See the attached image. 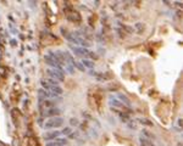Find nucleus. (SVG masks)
I'll return each instance as SVG.
<instances>
[{
  "label": "nucleus",
  "instance_id": "f257e3e1",
  "mask_svg": "<svg viewBox=\"0 0 183 146\" xmlns=\"http://www.w3.org/2000/svg\"><path fill=\"white\" fill-rule=\"evenodd\" d=\"M70 46V49L72 50V53L75 55H77V56H81V57H83V59H96V56L95 53H93V51H89L88 49H85V48H81V46H76V45H72V44H68Z\"/></svg>",
  "mask_w": 183,
  "mask_h": 146
},
{
  "label": "nucleus",
  "instance_id": "f03ea898",
  "mask_svg": "<svg viewBox=\"0 0 183 146\" xmlns=\"http://www.w3.org/2000/svg\"><path fill=\"white\" fill-rule=\"evenodd\" d=\"M65 119L62 117H53V118H48L47 121L43 123V128L47 130H55L59 129L60 127L64 126Z\"/></svg>",
  "mask_w": 183,
  "mask_h": 146
},
{
  "label": "nucleus",
  "instance_id": "7ed1b4c3",
  "mask_svg": "<svg viewBox=\"0 0 183 146\" xmlns=\"http://www.w3.org/2000/svg\"><path fill=\"white\" fill-rule=\"evenodd\" d=\"M40 85H42V89L47 90V91H50L52 94H54L55 96H60L61 94L64 93L62 88H61L60 85H50V84H48V83L45 82L44 79L40 80Z\"/></svg>",
  "mask_w": 183,
  "mask_h": 146
},
{
  "label": "nucleus",
  "instance_id": "20e7f679",
  "mask_svg": "<svg viewBox=\"0 0 183 146\" xmlns=\"http://www.w3.org/2000/svg\"><path fill=\"white\" fill-rule=\"evenodd\" d=\"M47 74L49 78H53V79L58 80V82H62L65 80V72L55 70V68H48L47 70Z\"/></svg>",
  "mask_w": 183,
  "mask_h": 146
},
{
  "label": "nucleus",
  "instance_id": "39448f33",
  "mask_svg": "<svg viewBox=\"0 0 183 146\" xmlns=\"http://www.w3.org/2000/svg\"><path fill=\"white\" fill-rule=\"evenodd\" d=\"M62 113V110L59 107H53V108H48L44 110L42 112V116L44 118H53V117H60V114Z\"/></svg>",
  "mask_w": 183,
  "mask_h": 146
},
{
  "label": "nucleus",
  "instance_id": "423d86ee",
  "mask_svg": "<svg viewBox=\"0 0 183 146\" xmlns=\"http://www.w3.org/2000/svg\"><path fill=\"white\" fill-rule=\"evenodd\" d=\"M58 138H61V130H47L44 134H43V139L45 141H53V140L58 139Z\"/></svg>",
  "mask_w": 183,
  "mask_h": 146
},
{
  "label": "nucleus",
  "instance_id": "0eeeda50",
  "mask_svg": "<svg viewBox=\"0 0 183 146\" xmlns=\"http://www.w3.org/2000/svg\"><path fill=\"white\" fill-rule=\"evenodd\" d=\"M68 145V140L66 138H58L53 140V141H48L45 144V146H67Z\"/></svg>",
  "mask_w": 183,
  "mask_h": 146
},
{
  "label": "nucleus",
  "instance_id": "6e6552de",
  "mask_svg": "<svg viewBox=\"0 0 183 146\" xmlns=\"http://www.w3.org/2000/svg\"><path fill=\"white\" fill-rule=\"evenodd\" d=\"M66 18H67L70 22H73V23H81V21H82V18H81V15L77 14V12L68 14L67 16H66Z\"/></svg>",
  "mask_w": 183,
  "mask_h": 146
},
{
  "label": "nucleus",
  "instance_id": "1a4fd4ad",
  "mask_svg": "<svg viewBox=\"0 0 183 146\" xmlns=\"http://www.w3.org/2000/svg\"><path fill=\"white\" fill-rule=\"evenodd\" d=\"M116 97H117L119 100H120L122 103H123L125 106H127V107H129V108H131V100H129V99L125 95V94H122V93H117V95H116Z\"/></svg>",
  "mask_w": 183,
  "mask_h": 146
},
{
  "label": "nucleus",
  "instance_id": "9d476101",
  "mask_svg": "<svg viewBox=\"0 0 183 146\" xmlns=\"http://www.w3.org/2000/svg\"><path fill=\"white\" fill-rule=\"evenodd\" d=\"M81 64L83 65L84 68H89V70H93L94 68V61L93 60H89V59H82Z\"/></svg>",
  "mask_w": 183,
  "mask_h": 146
},
{
  "label": "nucleus",
  "instance_id": "9b49d317",
  "mask_svg": "<svg viewBox=\"0 0 183 146\" xmlns=\"http://www.w3.org/2000/svg\"><path fill=\"white\" fill-rule=\"evenodd\" d=\"M139 146H155L154 143L151 141V140L149 139H146L144 137H142L140 135V138H139Z\"/></svg>",
  "mask_w": 183,
  "mask_h": 146
},
{
  "label": "nucleus",
  "instance_id": "f8f14e48",
  "mask_svg": "<svg viewBox=\"0 0 183 146\" xmlns=\"http://www.w3.org/2000/svg\"><path fill=\"white\" fill-rule=\"evenodd\" d=\"M119 117H120V119H121V122H123V123H128V122L131 121V117H129L128 113L121 112V113H119Z\"/></svg>",
  "mask_w": 183,
  "mask_h": 146
},
{
  "label": "nucleus",
  "instance_id": "ddd939ff",
  "mask_svg": "<svg viewBox=\"0 0 183 146\" xmlns=\"http://www.w3.org/2000/svg\"><path fill=\"white\" fill-rule=\"evenodd\" d=\"M137 121H138V123L143 124V126H146V127H151L152 126V122L149 121L148 118H138Z\"/></svg>",
  "mask_w": 183,
  "mask_h": 146
},
{
  "label": "nucleus",
  "instance_id": "4468645a",
  "mask_svg": "<svg viewBox=\"0 0 183 146\" xmlns=\"http://www.w3.org/2000/svg\"><path fill=\"white\" fill-rule=\"evenodd\" d=\"M142 137H144V138H146V139H149V140H152V139H155V137L152 134H150L148 130H145V129H143L142 130Z\"/></svg>",
  "mask_w": 183,
  "mask_h": 146
},
{
  "label": "nucleus",
  "instance_id": "2eb2a0df",
  "mask_svg": "<svg viewBox=\"0 0 183 146\" xmlns=\"http://www.w3.org/2000/svg\"><path fill=\"white\" fill-rule=\"evenodd\" d=\"M134 27H136V29H137V32H138V33H143V30L145 29L144 23H142V22L136 23V24H134Z\"/></svg>",
  "mask_w": 183,
  "mask_h": 146
},
{
  "label": "nucleus",
  "instance_id": "dca6fc26",
  "mask_svg": "<svg viewBox=\"0 0 183 146\" xmlns=\"http://www.w3.org/2000/svg\"><path fill=\"white\" fill-rule=\"evenodd\" d=\"M64 67H65L64 70H65V71H67V72L70 73V74H73V73H75V67H73L72 65H70V64H66V65H65Z\"/></svg>",
  "mask_w": 183,
  "mask_h": 146
},
{
  "label": "nucleus",
  "instance_id": "f3484780",
  "mask_svg": "<svg viewBox=\"0 0 183 146\" xmlns=\"http://www.w3.org/2000/svg\"><path fill=\"white\" fill-rule=\"evenodd\" d=\"M73 67H75V68H77V70H79V71H82V72H84V71H85V68L83 67V65L81 64L79 61H75V64H73Z\"/></svg>",
  "mask_w": 183,
  "mask_h": 146
},
{
  "label": "nucleus",
  "instance_id": "a211bd4d",
  "mask_svg": "<svg viewBox=\"0 0 183 146\" xmlns=\"http://www.w3.org/2000/svg\"><path fill=\"white\" fill-rule=\"evenodd\" d=\"M45 82H47L48 83V84H50V85H59V83L60 82H58V80H55V79H53V78H45V79H44Z\"/></svg>",
  "mask_w": 183,
  "mask_h": 146
},
{
  "label": "nucleus",
  "instance_id": "6ab92c4d",
  "mask_svg": "<svg viewBox=\"0 0 183 146\" xmlns=\"http://www.w3.org/2000/svg\"><path fill=\"white\" fill-rule=\"evenodd\" d=\"M71 133H72V129H71L70 127H66V128H64L62 130H61V135H65V137H68Z\"/></svg>",
  "mask_w": 183,
  "mask_h": 146
},
{
  "label": "nucleus",
  "instance_id": "aec40b11",
  "mask_svg": "<svg viewBox=\"0 0 183 146\" xmlns=\"http://www.w3.org/2000/svg\"><path fill=\"white\" fill-rule=\"evenodd\" d=\"M70 124H71V126L77 127V126H79V122H78L77 118H71V119H70Z\"/></svg>",
  "mask_w": 183,
  "mask_h": 146
},
{
  "label": "nucleus",
  "instance_id": "412c9836",
  "mask_svg": "<svg viewBox=\"0 0 183 146\" xmlns=\"http://www.w3.org/2000/svg\"><path fill=\"white\" fill-rule=\"evenodd\" d=\"M9 28H10V30H11V33H12V34H18L16 27H15L12 23H10V24H9Z\"/></svg>",
  "mask_w": 183,
  "mask_h": 146
},
{
  "label": "nucleus",
  "instance_id": "4be33fe9",
  "mask_svg": "<svg viewBox=\"0 0 183 146\" xmlns=\"http://www.w3.org/2000/svg\"><path fill=\"white\" fill-rule=\"evenodd\" d=\"M10 44H11L12 46H16L17 45V40L16 39H11V40H10Z\"/></svg>",
  "mask_w": 183,
  "mask_h": 146
},
{
  "label": "nucleus",
  "instance_id": "5701e85b",
  "mask_svg": "<svg viewBox=\"0 0 183 146\" xmlns=\"http://www.w3.org/2000/svg\"><path fill=\"white\" fill-rule=\"evenodd\" d=\"M181 122H182V119H181V118H180V119H178V126H180V127H181V126H182V123H181Z\"/></svg>",
  "mask_w": 183,
  "mask_h": 146
}]
</instances>
